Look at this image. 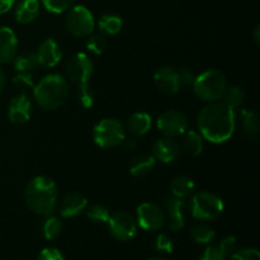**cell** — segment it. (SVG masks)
Wrapping results in <instances>:
<instances>
[{"label":"cell","instance_id":"6da1fadb","mask_svg":"<svg viewBox=\"0 0 260 260\" xmlns=\"http://www.w3.org/2000/svg\"><path fill=\"white\" fill-rule=\"evenodd\" d=\"M201 136L212 144H223L233 137L236 127V111L223 102L207 103L197 116Z\"/></svg>","mask_w":260,"mask_h":260},{"label":"cell","instance_id":"7a4b0ae2","mask_svg":"<svg viewBox=\"0 0 260 260\" xmlns=\"http://www.w3.org/2000/svg\"><path fill=\"white\" fill-rule=\"evenodd\" d=\"M58 192L55 182L45 175L35 177L24 190V202L27 207L41 217L55 213L57 208Z\"/></svg>","mask_w":260,"mask_h":260},{"label":"cell","instance_id":"3957f363","mask_svg":"<svg viewBox=\"0 0 260 260\" xmlns=\"http://www.w3.org/2000/svg\"><path fill=\"white\" fill-rule=\"evenodd\" d=\"M70 93L68 80L60 74L43 76L33 88V99L38 107L46 111H56L66 103Z\"/></svg>","mask_w":260,"mask_h":260},{"label":"cell","instance_id":"277c9868","mask_svg":"<svg viewBox=\"0 0 260 260\" xmlns=\"http://www.w3.org/2000/svg\"><path fill=\"white\" fill-rule=\"evenodd\" d=\"M192 86L197 98L206 103H213L222 99L223 93L228 88V80L222 71L217 69H208L196 76Z\"/></svg>","mask_w":260,"mask_h":260},{"label":"cell","instance_id":"5b68a950","mask_svg":"<svg viewBox=\"0 0 260 260\" xmlns=\"http://www.w3.org/2000/svg\"><path fill=\"white\" fill-rule=\"evenodd\" d=\"M189 210L193 218L202 222L215 221L222 215L223 205L222 198L211 192H198L190 196Z\"/></svg>","mask_w":260,"mask_h":260},{"label":"cell","instance_id":"8992f818","mask_svg":"<svg viewBox=\"0 0 260 260\" xmlns=\"http://www.w3.org/2000/svg\"><path fill=\"white\" fill-rule=\"evenodd\" d=\"M126 139V128L116 118H103L94 126L93 141L102 149H113Z\"/></svg>","mask_w":260,"mask_h":260},{"label":"cell","instance_id":"52a82bcc","mask_svg":"<svg viewBox=\"0 0 260 260\" xmlns=\"http://www.w3.org/2000/svg\"><path fill=\"white\" fill-rule=\"evenodd\" d=\"M65 27L75 37H88L95 29V19L84 5H73L66 12Z\"/></svg>","mask_w":260,"mask_h":260},{"label":"cell","instance_id":"ba28073f","mask_svg":"<svg viewBox=\"0 0 260 260\" xmlns=\"http://www.w3.org/2000/svg\"><path fill=\"white\" fill-rule=\"evenodd\" d=\"M108 229L111 235L118 241H129L137 233L136 218L128 212L118 211L109 216Z\"/></svg>","mask_w":260,"mask_h":260},{"label":"cell","instance_id":"9c48e42d","mask_svg":"<svg viewBox=\"0 0 260 260\" xmlns=\"http://www.w3.org/2000/svg\"><path fill=\"white\" fill-rule=\"evenodd\" d=\"M94 65L86 53L79 52L71 56L65 65L66 78L75 84L88 83L93 75Z\"/></svg>","mask_w":260,"mask_h":260},{"label":"cell","instance_id":"30bf717a","mask_svg":"<svg viewBox=\"0 0 260 260\" xmlns=\"http://www.w3.org/2000/svg\"><path fill=\"white\" fill-rule=\"evenodd\" d=\"M136 222L145 231H157L165 225V213L152 202H144L136 210Z\"/></svg>","mask_w":260,"mask_h":260},{"label":"cell","instance_id":"8fae6325","mask_svg":"<svg viewBox=\"0 0 260 260\" xmlns=\"http://www.w3.org/2000/svg\"><path fill=\"white\" fill-rule=\"evenodd\" d=\"M156 127L164 136L177 139L183 136V134L188 129V119L182 112L169 109L160 114L156 121Z\"/></svg>","mask_w":260,"mask_h":260},{"label":"cell","instance_id":"7c38bea8","mask_svg":"<svg viewBox=\"0 0 260 260\" xmlns=\"http://www.w3.org/2000/svg\"><path fill=\"white\" fill-rule=\"evenodd\" d=\"M164 210L165 221H168V226L170 230L173 233H178L182 230L185 225V200L177 198L174 196L167 197L164 202Z\"/></svg>","mask_w":260,"mask_h":260},{"label":"cell","instance_id":"4fadbf2b","mask_svg":"<svg viewBox=\"0 0 260 260\" xmlns=\"http://www.w3.org/2000/svg\"><path fill=\"white\" fill-rule=\"evenodd\" d=\"M33 106L28 94L19 93L13 96L8 107V118L12 123L24 124L32 117Z\"/></svg>","mask_w":260,"mask_h":260},{"label":"cell","instance_id":"5bb4252c","mask_svg":"<svg viewBox=\"0 0 260 260\" xmlns=\"http://www.w3.org/2000/svg\"><path fill=\"white\" fill-rule=\"evenodd\" d=\"M151 150V155L156 161L162 162V164H170L179 157L182 147L175 139L162 136L152 144Z\"/></svg>","mask_w":260,"mask_h":260},{"label":"cell","instance_id":"9a60e30c","mask_svg":"<svg viewBox=\"0 0 260 260\" xmlns=\"http://www.w3.org/2000/svg\"><path fill=\"white\" fill-rule=\"evenodd\" d=\"M36 57H37L38 66L45 69L55 68L62 57V51L60 45L52 38L42 41L36 51Z\"/></svg>","mask_w":260,"mask_h":260},{"label":"cell","instance_id":"2e32d148","mask_svg":"<svg viewBox=\"0 0 260 260\" xmlns=\"http://www.w3.org/2000/svg\"><path fill=\"white\" fill-rule=\"evenodd\" d=\"M154 83L161 93L174 95L180 90L177 69L172 66H161L154 73Z\"/></svg>","mask_w":260,"mask_h":260},{"label":"cell","instance_id":"e0dca14e","mask_svg":"<svg viewBox=\"0 0 260 260\" xmlns=\"http://www.w3.org/2000/svg\"><path fill=\"white\" fill-rule=\"evenodd\" d=\"M88 207V198L79 192L68 193L58 205V212L63 218H73L81 215Z\"/></svg>","mask_w":260,"mask_h":260},{"label":"cell","instance_id":"ac0fdd59","mask_svg":"<svg viewBox=\"0 0 260 260\" xmlns=\"http://www.w3.org/2000/svg\"><path fill=\"white\" fill-rule=\"evenodd\" d=\"M18 52V38L9 27H0V63H9Z\"/></svg>","mask_w":260,"mask_h":260},{"label":"cell","instance_id":"d6986e66","mask_svg":"<svg viewBox=\"0 0 260 260\" xmlns=\"http://www.w3.org/2000/svg\"><path fill=\"white\" fill-rule=\"evenodd\" d=\"M15 22L19 24H29L40 15V0H18L14 4Z\"/></svg>","mask_w":260,"mask_h":260},{"label":"cell","instance_id":"ffe728a7","mask_svg":"<svg viewBox=\"0 0 260 260\" xmlns=\"http://www.w3.org/2000/svg\"><path fill=\"white\" fill-rule=\"evenodd\" d=\"M152 118L146 112H135L127 121V131L132 137H142L151 129Z\"/></svg>","mask_w":260,"mask_h":260},{"label":"cell","instance_id":"44dd1931","mask_svg":"<svg viewBox=\"0 0 260 260\" xmlns=\"http://www.w3.org/2000/svg\"><path fill=\"white\" fill-rule=\"evenodd\" d=\"M170 190H172V196L174 197L187 200L194 193L196 184L192 178L187 177V175H178L170 182Z\"/></svg>","mask_w":260,"mask_h":260},{"label":"cell","instance_id":"7402d4cb","mask_svg":"<svg viewBox=\"0 0 260 260\" xmlns=\"http://www.w3.org/2000/svg\"><path fill=\"white\" fill-rule=\"evenodd\" d=\"M122 27H123V20L121 15L116 13H107L102 15L98 22L99 32L103 36H116L117 33L121 32Z\"/></svg>","mask_w":260,"mask_h":260},{"label":"cell","instance_id":"603a6c76","mask_svg":"<svg viewBox=\"0 0 260 260\" xmlns=\"http://www.w3.org/2000/svg\"><path fill=\"white\" fill-rule=\"evenodd\" d=\"M155 165H156V160L152 155H140L135 157L129 164V174L136 178L145 177L152 172Z\"/></svg>","mask_w":260,"mask_h":260},{"label":"cell","instance_id":"cb8c5ba5","mask_svg":"<svg viewBox=\"0 0 260 260\" xmlns=\"http://www.w3.org/2000/svg\"><path fill=\"white\" fill-rule=\"evenodd\" d=\"M240 109L241 127L244 134L250 139H255L259 134V117L255 109Z\"/></svg>","mask_w":260,"mask_h":260},{"label":"cell","instance_id":"d4e9b609","mask_svg":"<svg viewBox=\"0 0 260 260\" xmlns=\"http://www.w3.org/2000/svg\"><path fill=\"white\" fill-rule=\"evenodd\" d=\"M183 150L190 156H200L203 150V137L196 129H187L183 134Z\"/></svg>","mask_w":260,"mask_h":260},{"label":"cell","instance_id":"484cf974","mask_svg":"<svg viewBox=\"0 0 260 260\" xmlns=\"http://www.w3.org/2000/svg\"><path fill=\"white\" fill-rule=\"evenodd\" d=\"M190 238L196 244L208 245L216 238V233L207 223H197L190 229Z\"/></svg>","mask_w":260,"mask_h":260},{"label":"cell","instance_id":"4316f807","mask_svg":"<svg viewBox=\"0 0 260 260\" xmlns=\"http://www.w3.org/2000/svg\"><path fill=\"white\" fill-rule=\"evenodd\" d=\"M245 101V93H244V89L240 88L238 85L228 86L222 95V102L229 106L230 108H233L234 111L241 108Z\"/></svg>","mask_w":260,"mask_h":260},{"label":"cell","instance_id":"83f0119b","mask_svg":"<svg viewBox=\"0 0 260 260\" xmlns=\"http://www.w3.org/2000/svg\"><path fill=\"white\" fill-rule=\"evenodd\" d=\"M12 62L17 73H32L38 66L37 57L33 52H23L17 55Z\"/></svg>","mask_w":260,"mask_h":260},{"label":"cell","instance_id":"f1b7e54d","mask_svg":"<svg viewBox=\"0 0 260 260\" xmlns=\"http://www.w3.org/2000/svg\"><path fill=\"white\" fill-rule=\"evenodd\" d=\"M62 229L63 225L60 218L55 217L53 215L47 216L42 223V235L46 240H53L57 236H60Z\"/></svg>","mask_w":260,"mask_h":260},{"label":"cell","instance_id":"f546056e","mask_svg":"<svg viewBox=\"0 0 260 260\" xmlns=\"http://www.w3.org/2000/svg\"><path fill=\"white\" fill-rule=\"evenodd\" d=\"M85 212L88 220L90 222L96 223V225L107 223L109 220V216H111V212H109L108 208L104 205H99V203H95V205H91L89 207H86Z\"/></svg>","mask_w":260,"mask_h":260},{"label":"cell","instance_id":"4dcf8cb0","mask_svg":"<svg viewBox=\"0 0 260 260\" xmlns=\"http://www.w3.org/2000/svg\"><path fill=\"white\" fill-rule=\"evenodd\" d=\"M76 95H78V101L83 108H90V107H93L94 101H95V93H94V89L88 83L79 84Z\"/></svg>","mask_w":260,"mask_h":260},{"label":"cell","instance_id":"1f68e13d","mask_svg":"<svg viewBox=\"0 0 260 260\" xmlns=\"http://www.w3.org/2000/svg\"><path fill=\"white\" fill-rule=\"evenodd\" d=\"M40 3L47 12L53 14H62L73 7L75 0H40Z\"/></svg>","mask_w":260,"mask_h":260},{"label":"cell","instance_id":"d6a6232c","mask_svg":"<svg viewBox=\"0 0 260 260\" xmlns=\"http://www.w3.org/2000/svg\"><path fill=\"white\" fill-rule=\"evenodd\" d=\"M86 48L93 55H102L107 48V40L103 35H89L85 42Z\"/></svg>","mask_w":260,"mask_h":260},{"label":"cell","instance_id":"836d02e7","mask_svg":"<svg viewBox=\"0 0 260 260\" xmlns=\"http://www.w3.org/2000/svg\"><path fill=\"white\" fill-rule=\"evenodd\" d=\"M13 85L19 90V93L24 94H28V91L33 90V88H35V83H33L30 73H18L13 78Z\"/></svg>","mask_w":260,"mask_h":260},{"label":"cell","instance_id":"e575fe53","mask_svg":"<svg viewBox=\"0 0 260 260\" xmlns=\"http://www.w3.org/2000/svg\"><path fill=\"white\" fill-rule=\"evenodd\" d=\"M154 249L156 251H159V253L172 254L173 250H174V243H173V240L168 235H165V234H159V235L155 238Z\"/></svg>","mask_w":260,"mask_h":260},{"label":"cell","instance_id":"d590c367","mask_svg":"<svg viewBox=\"0 0 260 260\" xmlns=\"http://www.w3.org/2000/svg\"><path fill=\"white\" fill-rule=\"evenodd\" d=\"M236 246H238V240H236L235 236H226L225 239L221 240L220 245L217 248L220 249L223 256L229 259L236 251Z\"/></svg>","mask_w":260,"mask_h":260},{"label":"cell","instance_id":"8d00e7d4","mask_svg":"<svg viewBox=\"0 0 260 260\" xmlns=\"http://www.w3.org/2000/svg\"><path fill=\"white\" fill-rule=\"evenodd\" d=\"M230 260H260V254L255 248H244L235 251Z\"/></svg>","mask_w":260,"mask_h":260},{"label":"cell","instance_id":"74e56055","mask_svg":"<svg viewBox=\"0 0 260 260\" xmlns=\"http://www.w3.org/2000/svg\"><path fill=\"white\" fill-rule=\"evenodd\" d=\"M178 71V78H179L180 88L184 86H192L196 80V74L193 73L192 69L189 68H179L177 69Z\"/></svg>","mask_w":260,"mask_h":260},{"label":"cell","instance_id":"f35d334b","mask_svg":"<svg viewBox=\"0 0 260 260\" xmlns=\"http://www.w3.org/2000/svg\"><path fill=\"white\" fill-rule=\"evenodd\" d=\"M37 260H65L62 253L56 248H45L38 255Z\"/></svg>","mask_w":260,"mask_h":260},{"label":"cell","instance_id":"ab89813d","mask_svg":"<svg viewBox=\"0 0 260 260\" xmlns=\"http://www.w3.org/2000/svg\"><path fill=\"white\" fill-rule=\"evenodd\" d=\"M200 260H226L217 246H208L201 255Z\"/></svg>","mask_w":260,"mask_h":260},{"label":"cell","instance_id":"60d3db41","mask_svg":"<svg viewBox=\"0 0 260 260\" xmlns=\"http://www.w3.org/2000/svg\"><path fill=\"white\" fill-rule=\"evenodd\" d=\"M14 4L15 0H0V15L5 14L9 10H12Z\"/></svg>","mask_w":260,"mask_h":260},{"label":"cell","instance_id":"b9f144b4","mask_svg":"<svg viewBox=\"0 0 260 260\" xmlns=\"http://www.w3.org/2000/svg\"><path fill=\"white\" fill-rule=\"evenodd\" d=\"M122 145L124 146V149L128 150V151H135L137 147V141H136V137H128V139H124L123 142H122Z\"/></svg>","mask_w":260,"mask_h":260},{"label":"cell","instance_id":"7bdbcfd3","mask_svg":"<svg viewBox=\"0 0 260 260\" xmlns=\"http://www.w3.org/2000/svg\"><path fill=\"white\" fill-rule=\"evenodd\" d=\"M5 84H7V75H5V71L0 68V91L4 89Z\"/></svg>","mask_w":260,"mask_h":260},{"label":"cell","instance_id":"ee69618b","mask_svg":"<svg viewBox=\"0 0 260 260\" xmlns=\"http://www.w3.org/2000/svg\"><path fill=\"white\" fill-rule=\"evenodd\" d=\"M253 37H254V41H255L256 45H260V27L259 25H256L255 29H254Z\"/></svg>","mask_w":260,"mask_h":260},{"label":"cell","instance_id":"f6af8a7d","mask_svg":"<svg viewBox=\"0 0 260 260\" xmlns=\"http://www.w3.org/2000/svg\"><path fill=\"white\" fill-rule=\"evenodd\" d=\"M149 260H167V259H162V258H151V259H149Z\"/></svg>","mask_w":260,"mask_h":260}]
</instances>
